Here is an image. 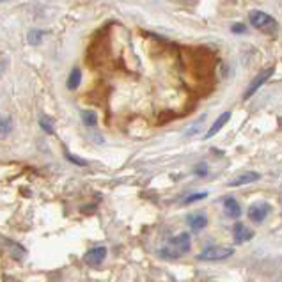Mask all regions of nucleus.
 Returning a JSON list of instances; mask_svg holds the SVG:
<instances>
[{
    "instance_id": "nucleus-1",
    "label": "nucleus",
    "mask_w": 282,
    "mask_h": 282,
    "mask_svg": "<svg viewBox=\"0 0 282 282\" xmlns=\"http://www.w3.org/2000/svg\"><path fill=\"white\" fill-rule=\"evenodd\" d=\"M190 247H192L190 234H188V232H180L178 236L168 240L167 247L162 248V256H164V258L176 259V258H180V256H183L184 252L190 250Z\"/></svg>"
},
{
    "instance_id": "nucleus-2",
    "label": "nucleus",
    "mask_w": 282,
    "mask_h": 282,
    "mask_svg": "<svg viewBox=\"0 0 282 282\" xmlns=\"http://www.w3.org/2000/svg\"><path fill=\"white\" fill-rule=\"evenodd\" d=\"M248 20H250V25L254 28L261 32H266V34H272L277 27V22L272 14L264 11H259V9H254V11L248 12Z\"/></svg>"
},
{
    "instance_id": "nucleus-3",
    "label": "nucleus",
    "mask_w": 282,
    "mask_h": 282,
    "mask_svg": "<svg viewBox=\"0 0 282 282\" xmlns=\"http://www.w3.org/2000/svg\"><path fill=\"white\" fill-rule=\"evenodd\" d=\"M234 254V248L231 247H206L197 259L199 261H224V259L231 258Z\"/></svg>"
},
{
    "instance_id": "nucleus-4",
    "label": "nucleus",
    "mask_w": 282,
    "mask_h": 282,
    "mask_svg": "<svg viewBox=\"0 0 282 282\" xmlns=\"http://www.w3.org/2000/svg\"><path fill=\"white\" fill-rule=\"evenodd\" d=\"M270 212H272V206L268 202H256V204H252L250 208H248L247 215H248V218H250L252 222L259 224V222H262V220L266 218L268 215H270Z\"/></svg>"
},
{
    "instance_id": "nucleus-5",
    "label": "nucleus",
    "mask_w": 282,
    "mask_h": 282,
    "mask_svg": "<svg viewBox=\"0 0 282 282\" xmlns=\"http://www.w3.org/2000/svg\"><path fill=\"white\" fill-rule=\"evenodd\" d=\"M272 74H274V70H264L262 73H259L258 76H256V78L250 82V86L247 87V90H245V94H243V100H250L252 96H254V94L258 92L259 87H261L262 84L266 82V80L270 78Z\"/></svg>"
},
{
    "instance_id": "nucleus-6",
    "label": "nucleus",
    "mask_w": 282,
    "mask_h": 282,
    "mask_svg": "<svg viewBox=\"0 0 282 282\" xmlns=\"http://www.w3.org/2000/svg\"><path fill=\"white\" fill-rule=\"evenodd\" d=\"M232 236H234V242L238 243V245H242V243L250 242V240L254 238V231L248 229L247 226H243L242 222H236L234 228H232Z\"/></svg>"
},
{
    "instance_id": "nucleus-7",
    "label": "nucleus",
    "mask_w": 282,
    "mask_h": 282,
    "mask_svg": "<svg viewBox=\"0 0 282 282\" xmlns=\"http://www.w3.org/2000/svg\"><path fill=\"white\" fill-rule=\"evenodd\" d=\"M105 258H106V248L105 247H94V248H90L86 256H84L86 262L87 264H90V266H98V264H102V262L105 261Z\"/></svg>"
},
{
    "instance_id": "nucleus-8",
    "label": "nucleus",
    "mask_w": 282,
    "mask_h": 282,
    "mask_svg": "<svg viewBox=\"0 0 282 282\" xmlns=\"http://www.w3.org/2000/svg\"><path fill=\"white\" fill-rule=\"evenodd\" d=\"M229 119H231V112H224L222 116H218V118H216V121H215V122H213V124H212V128L208 130V134L204 135V138H206V140H208V138L215 137V135L218 134L220 130H222L224 126L228 124V122H229Z\"/></svg>"
},
{
    "instance_id": "nucleus-9",
    "label": "nucleus",
    "mask_w": 282,
    "mask_h": 282,
    "mask_svg": "<svg viewBox=\"0 0 282 282\" xmlns=\"http://www.w3.org/2000/svg\"><path fill=\"white\" fill-rule=\"evenodd\" d=\"M188 226L192 229L194 232H199L202 231L206 226H208V218L206 215H200V213H194V215H188Z\"/></svg>"
},
{
    "instance_id": "nucleus-10",
    "label": "nucleus",
    "mask_w": 282,
    "mask_h": 282,
    "mask_svg": "<svg viewBox=\"0 0 282 282\" xmlns=\"http://www.w3.org/2000/svg\"><path fill=\"white\" fill-rule=\"evenodd\" d=\"M259 178H261V174L259 172H245L242 174V176H238L236 180H232L231 183H229V186H243V184H248V183H254V181H258Z\"/></svg>"
},
{
    "instance_id": "nucleus-11",
    "label": "nucleus",
    "mask_w": 282,
    "mask_h": 282,
    "mask_svg": "<svg viewBox=\"0 0 282 282\" xmlns=\"http://www.w3.org/2000/svg\"><path fill=\"white\" fill-rule=\"evenodd\" d=\"M224 206H226V213H228L231 218H238L242 215V208H240L238 200L234 197H228V199L224 200Z\"/></svg>"
},
{
    "instance_id": "nucleus-12",
    "label": "nucleus",
    "mask_w": 282,
    "mask_h": 282,
    "mask_svg": "<svg viewBox=\"0 0 282 282\" xmlns=\"http://www.w3.org/2000/svg\"><path fill=\"white\" fill-rule=\"evenodd\" d=\"M80 82H82V73H80L78 68H74V70L70 73V76H68L66 86H68V89H70V90H74V89H78Z\"/></svg>"
},
{
    "instance_id": "nucleus-13",
    "label": "nucleus",
    "mask_w": 282,
    "mask_h": 282,
    "mask_svg": "<svg viewBox=\"0 0 282 282\" xmlns=\"http://www.w3.org/2000/svg\"><path fill=\"white\" fill-rule=\"evenodd\" d=\"M43 38H44V32L40 30V28H32V30H28V36H27L28 43H30L32 46H38V44H41Z\"/></svg>"
},
{
    "instance_id": "nucleus-14",
    "label": "nucleus",
    "mask_w": 282,
    "mask_h": 282,
    "mask_svg": "<svg viewBox=\"0 0 282 282\" xmlns=\"http://www.w3.org/2000/svg\"><path fill=\"white\" fill-rule=\"evenodd\" d=\"M82 121L86 126L92 128V126H96V122H98V116L94 114L92 110H86V112H82Z\"/></svg>"
},
{
    "instance_id": "nucleus-15",
    "label": "nucleus",
    "mask_w": 282,
    "mask_h": 282,
    "mask_svg": "<svg viewBox=\"0 0 282 282\" xmlns=\"http://www.w3.org/2000/svg\"><path fill=\"white\" fill-rule=\"evenodd\" d=\"M12 130V122L9 118H4L0 114V135H8L9 132Z\"/></svg>"
},
{
    "instance_id": "nucleus-16",
    "label": "nucleus",
    "mask_w": 282,
    "mask_h": 282,
    "mask_svg": "<svg viewBox=\"0 0 282 282\" xmlns=\"http://www.w3.org/2000/svg\"><path fill=\"white\" fill-rule=\"evenodd\" d=\"M206 197H208V194H206V192L192 194V196L184 197V200H183V202H184V204H192V202H197V200H200V199H206Z\"/></svg>"
},
{
    "instance_id": "nucleus-17",
    "label": "nucleus",
    "mask_w": 282,
    "mask_h": 282,
    "mask_svg": "<svg viewBox=\"0 0 282 282\" xmlns=\"http://www.w3.org/2000/svg\"><path fill=\"white\" fill-rule=\"evenodd\" d=\"M40 124H41V128H43L48 135L54 134V124H52V121H50V119H48V118H41Z\"/></svg>"
},
{
    "instance_id": "nucleus-18",
    "label": "nucleus",
    "mask_w": 282,
    "mask_h": 282,
    "mask_svg": "<svg viewBox=\"0 0 282 282\" xmlns=\"http://www.w3.org/2000/svg\"><path fill=\"white\" fill-rule=\"evenodd\" d=\"M66 158L71 162V164L78 165V167H86V165H87V162H86V160H82V158H78V156H74V154L66 153Z\"/></svg>"
},
{
    "instance_id": "nucleus-19",
    "label": "nucleus",
    "mask_w": 282,
    "mask_h": 282,
    "mask_svg": "<svg viewBox=\"0 0 282 282\" xmlns=\"http://www.w3.org/2000/svg\"><path fill=\"white\" fill-rule=\"evenodd\" d=\"M194 172H196L197 176H208V165H206V164L197 165L196 170H194Z\"/></svg>"
},
{
    "instance_id": "nucleus-20",
    "label": "nucleus",
    "mask_w": 282,
    "mask_h": 282,
    "mask_svg": "<svg viewBox=\"0 0 282 282\" xmlns=\"http://www.w3.org/2000/svg\"><path fill=\"white\" fill-rule=\"evenodd\" d=\"M202 122H204V118H200L199 121H197L196 124L192 126V128L188 130V132H186V135H194V134H197V130H199L200 126H202Z\"/></svg>"
},
{
    "instance_id": "nucleus-21",
    "label": "nucleus",
    "mask_w": 282,
    "mask_h": 282,
    "mask_svg": "<svg viewBox=\"0 0 282 282\" xmlns=\"http://www.w3.org/2000/svg\"><path fill=\"white\" fill-rule=\"evenodd\" d=\"M232 32H234V34H243V32H245V25H243V24H234V25H232Z\"/></svg>"
},
{
    "instance_id": "nucleus-22",
    "label": "nucleus",
    "mask_w": 282,
    "mask_h": 282,
    "mask_svg": "<svg viewBox=\"0 0 282 282\" xmlns=\"http://www.w3.org/2000/svg\"><path fill=\"white\" fill-rule=\"evenodd\" d=\"M4 2H9V0H0V4H4Z\"/></svg>"
},
{
    "instance_id": "nucleus-23",
    "label": "nucleus",
    "mask_w": 282,
    "mask_h": 282,
    "mask_svg": "<svg viewBox=\"0 0 282 282\" xmlns=\"http://www.w3.org/2000/svg\"><path fill=\"white\" fill-rule=\"evenodd\" d=\"M0 71H2V64H0Z\"/></svg>"
}]
</instances>
